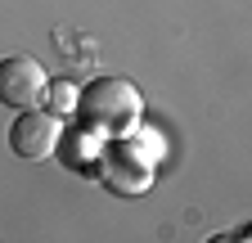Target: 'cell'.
I'll list each match as a JSON object with an SVG mask.
<instances>
[{"mask_svg":"<svg viewBox=\"0 0 252 243\" xmlns=\"http://www.w3.org/2000/svg\"><path fill=\"white\" fill-rule=\"evenodd\" d=\"M77 122L90 126L99 140H117V135H131L144 117V99L140 90L126 81V77H94L90 86L77 90Z\"/></svg>","mask_w":252,"mask_h":243,"instance_id":"1","label":"cell"},{"mask_svg":"<svg viewBox=\"0 0 252 243\" xmlns=\"http://www.w3.org/2000/svg\"><path fill=\"white\" fill-rule=\"evenodd\" d=\"M94 176H99L113 194L135 198V194H144L153 185V158L140 144H131V135L99 140V149H94Z\"/></svg>","mask_w":252,"mask_h":243,"instance_id":"2","label":"cell"},{"mask_svg":"<svg viewBox=\"0 0 252 243\" xmlns=\"http://www.w3.org/2000/svg\"><path fill=\"white\" fill-rule=\"evenodd\" d=\"M59 140H63V122L50 108H18V117L9 122V149H14V158L45 162L59 149Z\"/></svg>","mask_w":252,"mask_h":243,"instance_id":"3","label":"cell"},{"mask_svg":"<svg viewBox=\"0 0 252 243\" xmlns=\"http://www.w3.org/2000/svg\"><path fill=\"white\" fill-rule=\"evenodd\" d=\"M45 68L32 54H9L0 59V104L5 108H36L45 99Z\"/></svg>","mask_w":252,"mask_h":243,"instance_id":"4","label":"cell"},{"mask_svg":"<svg viewBox=\"0 0 252 243\" xmlns=\"http://www.w3.org/2000/svg\"><path fill=\"white\" fill-rule=\"evenodd\" d=\"M45 99H50V113L63 117V113L77 108V86H72V81H50V86H45Z\"/></svg>","mask_w":252,"mask_h":243,"instance_id":"5","label":"cell"}]
</instances>
